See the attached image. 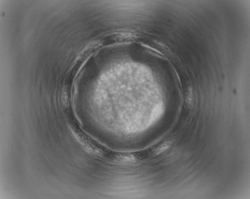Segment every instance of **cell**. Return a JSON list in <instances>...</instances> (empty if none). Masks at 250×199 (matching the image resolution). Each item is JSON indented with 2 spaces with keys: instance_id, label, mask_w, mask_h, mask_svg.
Segmentation results:
<instances>
[{
  "instance_id": "6da1fadb",
  "label": "cell",
  "mask_w": 250,
  "mask_h": 199,
  "mask_svg": "<svg viewBox=\"0 0 250 199\" xmlns=\"http://www.w3.org/2000/svg\"><path fill=\"white\" fill-rule=\"evenodd\" d=\"M185 101L186 106L190 107L193 103V94L191 89H189L187 92L185 97Z\"/></svg>"
}]
</instances>
